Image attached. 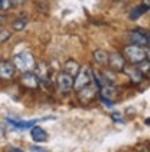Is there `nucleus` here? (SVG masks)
<instances>
[{
    "instance_id": "obj_1",
    "label": "nucleus",
    "mask_w": 150,
    "mask_h": 152,
    "mask_svg": "<svg viewBox=\"0 0 150 152\" xmlns=\"http://www.w3.org/2000/svg\"><path fill=\"white\" fill-rule=\"evenodd\" d=\"M12 62H14V65H15V68L20 69L21 72L35 71V66H36L35 56H33L30 51H23V53L15 54Z\"/></svg>"
},
{
    "instance_id": "obj_2",
    "label": "nucleus",
    "mask_w": 150,
    "mask_h": 152,
    "mask_svg": "<svg viewBox=\"0 0 150 152\" xmlns=\"http://www.w3.org/2000/svg\"><path fill=\"white\" fill-rule=\"evenodd\" d=\"M123 57L131 63H140L146 59V47H140L135 44H129L123 48Z\"/></svg>"
},
{
    "instance_id": "obj_3",
    "label": "nucleus",
    "mask_w": 150,
    "mask_h": 152,
    "mask_svg": "<svg viewBox=\"0 0 150 152\" xmlns=\"http://www.w3.org/2000/svg\"><path fill=\"white\" fill-rule=\"evenodd\" d=\"M93 81V74H92V69L89 66H84L80 69V72L74 77V89L75 91H80L86 86H89L90 83Z\"/></svg>"
},
{
    "instance_id": "obj_4",
    "label": "nucleus",
    "mask_w": 150,
    "mask_h": 152,
    "mask_svg": "<svg viewBox=\"0 0 150 152\" xmlns=\"http://www.w3.org/2000/svg\"><path fill=\"white\" fill-rule=\"evenodd\" d=\"M56 84H57L59 92L66 94V92L74 89V77L66 74V72H59L57 78H56Z\"/></svg>"
},
{
    "instance_id": "obj_5",
    "label": "nucleus",
    "mask_w": 150,
    "mask_h": 152,
    "mask_svg": "<svg viewBox=\"0 0 150 152\" xmlns=\"http://www.w3.org/2000/svg\"><path fill=\"white\" fill-rule=\"evenodd\" d=\"M15 65L12 60L9 59H3V60H0V80H3V81H9L11 78H14L15 75Z\"/></svg>"
},
{
    "instance_id": "obj_6",
    "label": "nucleus",
    "mask_w": 150,
    "mask_h": 152,
    "mask_svg": "<svg viewBox=\"0 0 150 152\" xmlns=\"http://www.w3.org/2000/svg\"><path fill=\"white\" fill-rule=\"evenodd\" d=\"M21 84L29 89H36L41 84V80L35 71H29V72H23V75H21Z\"/></svg>"
},
{
    "instance_id": "obj_7",
    "label": "nucleus",
    "mask_w": 150,
    "mask_h": 152,
    "mask_svg": "<svg viewBox=\"0 0 150 152\" xmlns=\"http://www.w3.org/2000/svg\"><path fill=\"white\" fill-rule=\"evenodd\" d=\"M48 63L44 62V60H41L36 63V66H35V71H36V75L39 77L41 83H45V84H51V80H50V72H48Z\"/></svg>"
},
{
    "instance_id": "obj_8",
    "label": "nucleus",
    "mask_w": 150,
    "mask_h": 152,
    "mask_svg": "<svg viewBox=\"0 0 150 152\" xmlns=\"http://www.w3.org/2000/svg\"><path fill=\"white\" fill-rule=\"evenodd\" d=\"M108 65L111 71H123L126 66V59L119 53H111L108 54Z\"/></svg>"
},
{
    "instance_id": "obj_9",
    "label": "nucleus",
    "mask_w": 150,
    "mask_h": 152,
    "mask_svg": "<svg viewBox=\"0 0 150 152\" xmlns=\"http://www.w3.org/2000/svg\"><path fill=\"white\" fill-rule=\"evenodd\" d=\"M126 38H128V41H129L131 44H135V45H140V47H147V36L141 30H131V32H128Z\"/></svg>"
},
{
    "instance_id": "obj_10",
    "label": "nucleus",
    "mask_w": 150,
    "mask_h": 152,
    "mask_svg": "<svg viewBox=\"0 0 150 152\" xmlns=\"http://www.w3.org/2000/svg\"><path fill=\"white\" fill-rule=\"evenodd\" d=\"M96 91H98V88H96V86H93L92 83H90L89 86H86V88L80 89V91H78V98H80V101H81V102H87V101L93 99V98L96 96Z\"/></svg>"
},
{
    "instance_id": "obj_11",
    "label": "nucleus",
    "mask_w": 150,
    "mask_h": 152,
    "mask_svg": "<svg viewBox=\"0 0 150 152\" xmlns=\"http://www.w3.org/2000/svg\"><path fill=\"white\" fill-rule=\"evenodd\" d=\"M30 134H32V139H33L36 143H44V142L48 140V133L45 131L44 128H41V126H38V125H33V126H32Z\"/></svg>"
},
{
    "instance_id": "obj_12",
    "label": "nucleus",
    "mask_w": 150,
    "mask_h": 152,
    "mask_svg": "<svg viewBox=\"0 0 150 152\" xmlns=\"http://www.w3.org/2000/svg\"><path fill=\"white\" fill-rule=\"evenodd\" d=\"M123 72L129 77L131 81H134V83H141L143 78H144V74L137 66H125L123 68Z\"/></svg>"
},
{
    "instance_id": "obj_13",
    "label": "nucleus",
    "mask_w": 150,
    "mask_h": 152,
    "mask_svg": "<svg viewBox=\"0 0 150 152\" xmlns=\"http://www.w3.org/2000/svg\"><path fill=\"white\" fill-rule=\"evenodd\" d=\"M80 69H81L80 63L77 60H74V59H68L65 62V65H63V72H66V74H69L72 77H75L80 72Z\"/></svg>"
},
{
    "instance_id": "obj_14",
    "label": "nucleus",
    "mask_w": 150,
    "mask_h": 152,
    "mask_svg": "<svg viewBox=\"0 0 150 152\" xmlns=\"http://www.w3.org/2000/svg\"><path fill=\"white\" fill-rule=\"evenodd\" d=\"M116 94H117V88L113 84V83H108V84H105L104 88H101L99 89V95L102 96V98H107V99H114V96H116Z\"/></svg>"
},
{
    "instance_id": "obj_15",
    "label": "nucleus",
    "mask_w": 150,
    "mask_h": 152,
    "mask_svg": "<svg viewBox=\"0 0 150 152\" xmlns=\"http://www.w3.org/2000/svg\"><path fill=\"white\" fill-rule=\"evenodd\" d=\"M8 122L15 128V129H27V128H32L33 125H36V122H39V119H33V121H27V122H23V121H15V119H11L8 118Z\"/></svg>"
},
{
    "instance_id": "obj_16",
    "label": "nucleus",
    "mask_w": 150,
    "mask_h": 152,
    "mask_svg": "<svg viewBox=\"0 0 150 152\" xmlns=\"http://www.w3.org/2000/svg\"><path fill=\"white\" fill-rule=\"evenodd\" d=\"M93 59L98 65H107L108 63V53H107L105 50L98 48V50L93 51Z\"/></svg>"
},
{
    "instance_id": "obj_17",
    "label": "nucleus",
    "mask_w": 150,
    "mask_h": 152,
    "mask_svg": "<svg viewBox=\"0 0 150 152\" xmlns=\"http://www.w3.org/2000/svg\"><path fill=\"white\" fill-rule=\"evenodd\" d=\"M149 11V8L147 6H144V5H141V6H135V8H132V11H131V14H129V18L134 21V20H138L143 14H146Z\"/></svg>"
},
{
    "instance_id": "obj_18",
    "label": "nucleus",
    "mask_w": 150,
    "mask_h": 152,
    "mask_svg": "<svg viewBox=\"0 0 150 152\" xmlns=\"http://www.w3.org/2000/svg\"><path fill=\"white\" fill-rule=\"evenodd\" d=\"M26 26H27V20L26 18H17L12 23V30L14 32H21V30H24Z\"/></svg>"
},
{
    "instance_id": "obj_19",
    "label": "nucleus",
    "mask_w": 150,
    "mask_h": 152,
    "mask_svg": "<svg viewBox=\"0 0 150 152\" xmlns=\"http://www.w3.org/2000/svg\"><path fill=\"white\" fill-rule=\"evenodd\" d=\"M138 65V69L143 72V74H147V72H150V62L147 60V59H144L143 62H140V63H137Z\"/></svg>"
},
{
    "instance_id": "obj_20",
    "label": "nucleus",
    "mask_w": 150,
    "mask_h": 152,
    "mask_svg": "<svg viewBox=\"0 0 150 152\" xmlns=\"http://www.w3.org/2000/svg\"><path fill=\"white\" fill-rule=\"evenodd\" d=\"M12 2L11 0H0V11L2 12H8V11H11L12 9Z\"/></svg>"
},
{
    "instance_id": "obj_21",
    "label": "nucleus",
    "mask_w": 150,
    "mask_h": 152,
    "mask_svg": "<svg viewBox=\"0 0 150 152\" xmlns=\"http://www.w3.org/2000/svg\"><path fill=\"white\" fill-rule=\"evenodd\" d=\"M9 38H11V32H8V30H5V29L0 30V44H3V42H6Z\"/></svg>"
},
{
    "instance_id": "obj_22",
    "label": "nucleus",
    "mask_w": 150,
    "mask_h": 152,
    "mask_svg": "<svg viewBox=\"0 0 150 152\" xmlns=\"http://www.w3.org/2000/svg\"><path fill=\"white\" fill-rule=\"evenodd\" d=\"M30 151L32 152H48L47 149H42V148H38V146H30Z\"/></svg>"
},
{
    "instance_id": "obj_23",
    "label": "nucleus",
    "mask_w": 150,
    "mask_h": 152,
    "mask_svg": "<svg viewBox=\"0 0 150 152\" xmlns=\"http://www.w3.org/2000/svg\"><path fill=\"white\" fill-rule=\"evenodd\" d=\"M101 99H102V102H104L107 107H113V105H114L111 99H107V98H102V96H101Z\"/></svg>"
},
{
    "instance_id": "obj_24",
    "label": "nucleus",
    "mask_w": 150,
    "mask_h": 152,
    "mask_svg": "<svg viewBox=\"0 0 150 152\" xmlns=\"http://www.w3.org/2000/svg\"><path fill=\"white\" fill-rule=\"evenodd\" d=\"M11 2H12L14 6H21V5L26 3V0H11Z\"/></svg>"
},
{
    "instance_id": "obj_25",
    "label": "nucleus",
    "mask_w": 150,
    "mask_h": 152,
    "mask_svg": "<svg viewBox=\"0 0 150 152\" xmlns=\"http://www.w3.org/2000/svg\"><path fill=\"white\" fill-rule=\"evenodd\" d=\"M5 21H6V15L5 14H0V26L5 24Z\"/></svg>"
},
{
    "instance_id": "obj_26",
    "label": "nucleus",
    "mask_w": 150,
    "mask_h": 152,
    "mask_svg": "<svg viewBox=\"0 0 150 152\" xmlns=\"http://www.w3.org/2000/svg\"><path fill=\"white\" fill-rule=\"evenodd\" d=\"M113 119H114V121H120V122H122V118H120V115H117V113H114V115H113Z\"/></svg>"
},
{
    "instance_id": "obj_27",
    "label": "nucleus",
    "mask_w": 150,
    "mask_h": 152,
    "mask_svg": "<svg viewBox=\"0 0 150 152\" xmlns=\"http://www.w3.org/2000/svg\"><path fill=\"white\" fill-rule=\"evenodd\" d=\"M143 5H144V6H147V8L150 9V0H143Z\"/></svg>"
},
{
    "instance_id": "obj_28",
    "label": "nucleus",
    "mask_w": 150,
    "mask_h": 152,
    "mask_svg": "<svg viewBox=\"0 0 150 152\" xmlns=\"http://www.w3.org/2000/svg\"><path fill=\"white\" fill-rule=\"evenodd\" d=\"M146 59L150 62V48H149V50H146Z\"/></svg>"
},
{
    "instance_id": "obj_29",
    "label": "nucleus",
    "mask_w": 150,
    "mask_h": 152,
    "mask_svg": "<svg viewBox=\"0 0 150 152\" xmlns=\"http://www.w3.org/2000/svg\"><path fill=\"white\" fill-rule=\"evenodd\" d=\"M147 36V47H150V33H146Z\"/></svg>"
},
{
    "instance_id": "obj_30",
    "label": "nucleus",
    "mask_w": 150,
    "mask_h": 152,
    "mask_svg": "<svg viewBox=\"0 0 150 152\" xmlns=\"http://www.w3.org/2000/svg\"><path fill=\"white\" fill-rule=\"evenodd\" d=\"M11 152H23V151L18 149V148H11Z\"/></svg>"
},
{
    "instance_id": "obj_31",
    "label": "nucleus",
    "mask_w": 150,
    "mask_h": 152,
    "mask_svg": "<svg viewBox=\"0 0 150 152\" xmlns=\"http://www.w3.org/2000/svg\"><path fill=\"white\" fill-rule=\"evenodd\" d=\"M146 122H147V124H150V119H147V121H146Z\"/></svg>"
}]
</instances>
